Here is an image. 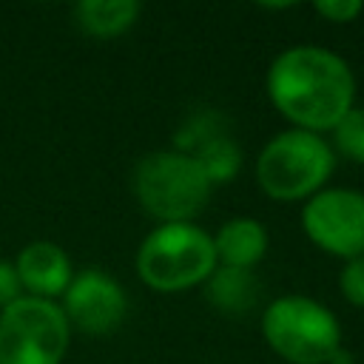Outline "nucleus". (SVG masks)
<instances>
[{"label":"nucleus","instance_id":"f257e3e1","mask_svg":"<svg viewBox=\"0 0 364 364\" xmlns=\"http://www.w3.org/2000/svg\"><path fill=\"white\" fill-rule=\"evenodd\" d=\"M270 102L301 131H330L355 100L350 63L321 46H290L267 68Z\"/></svg>","mask_w":364,"mask_h":364},{"label":"nucleus","instance_id":"f03ea898","mask_svg":"<svg viewBox=\"0 0 364 364\" xmlns=\"http://www.w3.org/2000/svg\"><path fill=\"white\" fill-rule=\"evenodd\" d=\"M216 264L213 236L193 222L156 225L136 250L139 279L162 293H179L202 284Z\"/></svg>","mask_w":364,"mask_h":364},{"label":"nucleus","instance_id":"7ed1b4c3","mask_svg":"<svg viewBox=\"0 0 364 364\" xmlns=\"http://www.w3.org/2000/svg\"><path fill=\"white\" fill-rule=\"evenodd\" d=\"M336 168V154L321 134L290 128L276 134L256 156L259 188L282 202L310 199Z\"/></svg>","mask_w":364,"mask_h":364},{"label":"nucleus","instance_id":"20e7f679","mask_svg":"<svg viewBox=\"0 0 364 364\" xmlns=\"http://www.w3.org/2000/svg\"><path fill=\"white\" fill-rule=\"evenodd\" d=\"M210 188L196 159L173 148L151 151L134 168V193L159 225L191 222L205 208Z\"/></svg>","mask_w":364,"mask_h":364},{"label":"nucleus","instance_id":"39448f33","mask_svg":"<svg viewBox=\"0 0 364 364\" xmlns=\"http://www.w3.org/2000/svg\"><path fill=\"white\" fill-rule=\"evenodd\" d=\"M262 333L267 344L290 364H330L344 347L341 324L330 307L310 296L273 299L262 316Z\"/></svg>","mask_w":364,"mask_h":364},{"label":"nucleus","instance_id":"423d86ee","mask_svg":"<svg viewBox=\"0 0 364 364\" xmlns=\"http://www.w3.org/2000/svg\"><path fill=\"white\" fill-rule=\"evenodd\" d=\"M71 324L57 301L20 296L0 310V364H63Z\"/></svg>","mask_w":364,"mask_h":364},{"label":"nucleus","instance_id":"0eeeda50","mask_svg":"<svg viewBox=\"0 0 364 364\" xmlns=\"http://www.w3.org/2000/svg\"><path fill=\"white\" fill-rule=\"evenodd\" d=\"M301 228L313 245L333 256H364V193L353 188H321L304 202Z\"/></svg>","mask_w":364,"mask_h":364},{"label":"nucleus","instance_id":"6e6552de","mask_svg":"<svg viewBox=\"0 0 364 364\" xmlns=\"http://www.w3.org/2000/svg\"><path fill=\"white\" fill-rule=\"evenodd\" d=\"M60 307L71 327L91 336H102L122 324L128 313V296L111 273L88 267L71 279Z\"/></svg>","mask_w":364,"mask_h":364},{"label":"nucleus","instance_id":"1a4fd4ad","mask_svg":"<svg viewBox=\"0 0 364 364\" xmlns=\"http://www.w3.org/2000/svg\"><path fill=\"white\" fill-rule=\"evenodd\" d=\"M14 267H17L23 290L28 296L48 299V301L63 296L74 279V267H71L68 253L57 242H46V239L28 242L17 253Z\"/></svg>","mask_w":364,"mask_h":364},{"label":"nucleus","instance_id":"9d476101","mask_svg":"<svg viewBox=\"0 0 364 364\" xmlns=\"http://www.w3.org/2000/svg\"><path fill=\"white\" fill-rule=\"evenodd\" d=\"M213 247L216 262L253 270V264L262 262L267 253V228L253 216H233L213 236Z\"/></svg>","mask_w":364,"mask_h":364},{"label":"nucleus","instance_id":"9b49d317","mask_svg":"<svg viewBox=\"0 0 364 364\" xmlns=\"http://www.w3.org/2000/svg\"><path fill=\"white\" fill-rule=\"evenodd\" d=\"M202 284H205V299L222 313L239 316L259 301V282L253 270H245V267L216 264Z\"/></svg>","mask_w":364,"mask_h":364},{"label":"nucleus","instance_id":"f8f14e48","mask_svg":"<svg viewBox=\"0 0 364 364\" xmlns=\"http://www.w3.org/2000/svg\"><path fill=\"white\" fill-rule=\"evenodd\" d=\"M139 17L136 0H80L74 6L77 26L91 37H117Z\"/></svg>","mask_w":364,"mask_h":364},{"label":"nucleus","instance_id":"ddd939ff","mask_svg":"<svg viewBox=\"0 0 364 364\" xmlns=\"http://www.w3.org/2000/svg\"><path fill=\"white\" fill-rule=\"evenodd\" d=\"M193 159H196V165L202 168V173L208 176L210 185H225L242 168V148L236 145V139L230 134H222V136L205 142L193 154Z\"/></svg>","mask_w":364,"mask_h":364},{"label":"nucleus","instance_id":"4468645a","mask_svg":"<svg viewBox=\"0 0 364 364\" xmlns=\"http://www.w3.org/2000/svg\"><path fill=\"white\" fill-rule=\"evenodd\" d=\"M222 134H230V125H228L222 111H213V108L191 111L185 117V122L179 125V131H176L173 151H182V154L193 156L205 142H210V139H216Z\"/></svg>","mask_w":364,"mask_h":364},{"label":"nucleus","instance_id":"2eb2a0df","mask_svg":"<svg viewBox=\"0 0 364 364\" xmlns=\"http://www.w3.org/2000/svg\"><path fill=\"white\" fill-rule=\"evenodd\" d=\"M333 145L341 156L364 162V108H350L333 128Z\"/></svg>","mask_w":364,"mask_h":364},{"label":"nucleus","instance_id":"dca6fc26","mask_svg":"<svg viewBox=\"0 0 364 364\" xmlns=\"http://www.w3.org/2000/svg\"><path fill=\"white\" fill-rule=\"evenodd\" d=\"M338 287L350 304L364 307V256L344 262L341 276H338Z\"/></svg>","mask_w":364,"mask_h":364},{"label":"nucleus","instance_id":"f3484780","mask_svg":"<svg viewBox=\"0 0 364 364\" xmlns=\"http://www.w3.org/2000/svg\"><path fill=\"white\" fill-rule=\"evenodd\" d=\"M316 11L333 23H350L364 11V3L361 0H318Z\"/></svg>","mask_w":364,"mask_h":364},{"label":"nucleus","instance_id":"a211bd4d","mask_svg":"<svg viewBox=\"0 0 364 364\" xmlns=\"http://www.w3.org/2000/svg\"><path fill=\"white\" fill-rule=\"evenodd\" d=\"M20 296H23V284H20L14 262L0 259V310L9 307L11 301H17Z\"/></svg>","mask_w":364,"mask_h":364},{"label":"nucleus","instance_id":"6ab92c4d","mask_svg":"<svg viewBox=\"0 0 364 364\" xmlns=\"http://www.w3.org/2000/svg\"><path fill=\"white\" fill-rule=\"evenodd\" d=\"M330 364H353V355H350V353L341 347V350H338V353L330 358Z\"/></svg>","mask_w":364,"mask_h":364}]
</instances>
